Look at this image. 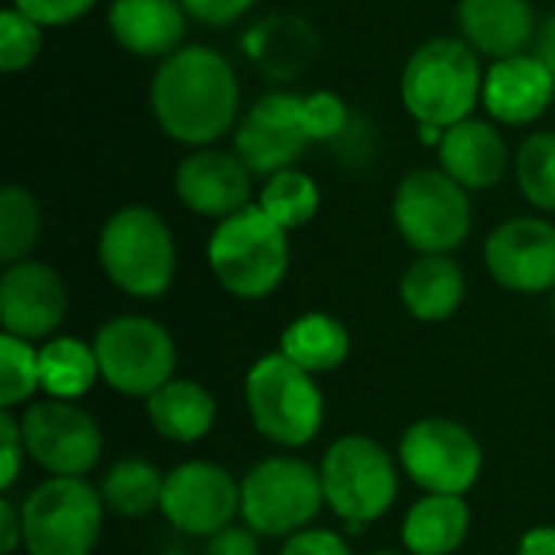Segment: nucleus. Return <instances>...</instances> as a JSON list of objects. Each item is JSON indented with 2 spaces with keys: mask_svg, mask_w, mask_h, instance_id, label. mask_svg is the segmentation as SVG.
<instances>
[{
  "mask_svg": "<svg viewBox=\"0 0 555 555\" xmlns=\"http://www.w3.org/2000/svg\"><path fill=\"white\" fill-rule=\"evenodd\" d=\"M150 107L169 140L202 150L237 127L241 85L234 65L218 49L182 46L156 68Z\"/></svg>",
  "mask_w": 555,
  "mask_h": 555,
  "instance_id": "1",
  "label": "nucleus"
},
{
  "mask_svg": "<svg viewBox=\"0 0 555 555\" xmlns=\"http://www.w3.org/2000/svg\"><path fill=\"white\" fill-rule=\"evenodd\" d=\"M485 72L478 52L462 36L423 42L403 65L400 98L416 124L449 130L472 117L481 101Z\"/></svg>",
  "mask_w": 555,
  "mask_h": 555,
  "instance_id": "2",
  "label": "nucleus"
},
{
  "mask_svg": "<svg viewBox=\"0 0 555 555\" xmlns=\"http://www.w3.org/2000/svg\"><path fill=\"white\" fill-rule=\"evenodd\" d=\"M205 257L228 296L257 302L273 296L289 273V231L250 205L215 224Z\"/></svg>",
  "mask_w": 555,
  "mask_h": 555,
  "instance_id": "3",
  "label": "nucleus"
},
{
  "mask_svg": "<svg viewBox=\"0 0 555 555\" xmlns=\"http://www.w3.org/2000/svg\"><path fill=\"white\" fill-rule=\"evenodd\" d=\"M98 263L120 293L133 299H159L176 280V237L159 211L124 205L101 224Z\"/></svg>",
  "mask_w": 555,
  "mask_h": 555,
  "instance_id": "4",
  "label": "nucleus"
},
{
  "mask_svg": "<svg viewBox=\"0 0 555 555\" xmlns=\"http://www.w3.org/2000/svg\"><path fill=\"white\" fill-rule=\"evenodd\" d=\"M244 403L254 429L280 449L309 446L325 423V397L315 374L293 364L283 351L263 354L250 364L244 377Z\"/></svg>",
  "mask_w": 555,
  "mask_h": 555,
  "instance_id": "5",
  "label": "nucleus"
},
{
  "mask_svg": "<svg viewBox=\"0 0 555 555\" xmlns=\"http://www.w3.org/2000/svg\"><path fill=\"white\" fill-rule=\"evenodd\" d=\"M319 475L325 507L351 533H361L367 524H377L400 494V472L393 455L377 439L358 433L341 436L325 449Z\"/></svg>",
  "mask_w": 555,
  "mask_h": 555,
  "instance_id": "6",
  "label": "nucleus"
},
{
  "mask_svg": "<svg viewBox=\"0 0 555 555\" xmlns=\"http://www.w3.org/2000/svg\"><path fill=\"white\" fill-rule=\"evenodd\" d=\"M325 507L322 475L293 455H270L241 478V520L267 540H289Z\"/></svg>",
  "mask_w": 555,
  "mask_h": 555,
  "instance_id": "7",
  "label": "nucleus"
},
{
  "mask_svg": "<svg viewBox=\"0 0 555 555\" xmlns=\"http://www.w3.org/2000/svg\"><path fill=\"white\" fill-rule=\"evenodd\" d=\"M23 511V546L29 555H91L104 530V498L85 478L39 481Z\"/></svg>",
  "mask_w": 555,
  "mask_h": 555,
  "instance_id": "8",
  "label": "nucleus"
},
{
  "mask_svg": "<svg viewBox=\"0 0 555 555\" xmlns=\"http://www.w3.org/2000/svg\"><path fill=\"white\" fill-rule=\"evenodd\" d=\"M393 224L416 254H452L472 234V198L442 169H413L393 192Z\"/></svg>",
  "mask_w": 555,
  "mask_h": 555,
  "instance_id": "9",
  "label": "nucleus"
},
{
  "mask_svg": "<svg viewBox=\"0 0 555 555\" xmlns=\"http://www.w3.org/2000/svg\"><path fill=\"white\" fill-rule=\"evenodd\" d=\"M91 345L101 364V380L124 397L146 400L176 377V341L169 328L150 315H114L94 332Z\"/></svg>",
  "mask_w": 555,
  "mask_h": 555,
  "instance_id": "10",
  "label": "nucleus"
},
{
  "mask_svg": "<svg viewBox=\"0 0 555 555\" xmlns=\"http://www.w3.org/2000/svg\"><path fill=\"white\" fill-rule=\"evenodd\" d=\"M400 468L426 494L465 498L485 468L481 442L468 426L449 416H423L406 426L397 446Z\"/></svg>",
  "mask_w": 555,
  "mask_h": 555,
  "instance_id": "11",
  "label": "nucleus"
},
{
  "mask_svg": "<svg viewBox=\"0 0 555 555\" xmlns=\"http://www.w3.org/2000/svg\"><path fill=\"white\" fill-rule=\"evenodd\" d=\"M20 426L26 455L49 478H85L101 462L104 436L94 416L75 400H33L23 410Z\"/></svg>",
  "mask_w": 555,
  "mask_h": 555,
  "instance_id": "12",
  "label": "nucleus"
},
{
  "mask_svg": "<svg viewBox=\"0 0 555 555\" xmlns=\"http://www.w3.org/2000/svg\"><path fill=\"white\" fill-rule=\"evenodd\" d=\"M159 514L185 537H215L241 517V481L205 459L166 472Z\"/></svg>",
  "mask_w": 555,
  "mask_h": 555,
  "instance_id": "13",
  "label": "nucleus"
},
{
  "mask_svg": "<svg viewBox=\"0 0 555 555\" xmlns=\"http://www.w3.org/2000/svg\"><path fill=\"white\" fill-rule=\"evenodd\" d=\"M312 143L302 117V94L273 91L254 101L234 130V153L254 176H273L293 169V163Z\"/></svg>",
  "mask_w": 555,
  "mask_h": 555,
  "instance_id": "14",
  "label": "nucleus"
},
{
  "mask_svg": "<svg viewBox=\"0 0 555 555\" xmlns=\"http://www.w3.org/2000/svg\"><path fill=\"white\" fill-rule=\"evenodd\" d=\"M485 267L511 293L540 296L555 289V224L520 215L498 224L485 241Z\"/></svg>",
  "mask_w": 555,
  "mask_h": 555,
  "instance_id": "15",
  "label": "nucleus"
},
{
  "mask_svg": "<svg viewBox=\"0 0 555 555\" xmlns=\"http://www.w3.org/2000/svg\"><path fill=\"white\" fill-rule=\"evenodd\" d=\"M68 309V289L55 267L42 260L10 263L0 276V322L7 335L39 341L52 338Z\"/></svg>",
  "mask_w": 555,
  "mask_h": 555,
  "instance_id": "16",
  "label": "nucleus"
},
{
  "mask_svg": "<svg viewBox=\"0 0 555 555\" xmlns=\"http://www.w3.org/2000/svg\"><path fill=\"white\" fill-rule=\"evenodd\" d=\"M176 195L179 202L202 218L224 221L244 208H250L254 195V172L244 166L237 153L228 150H192L176 166Z\"/></svg>",
  "mask_w": 555,
  "mask_h": 555,
  "instance_id": "17",
  "label": "nucleus"
},
{
  "mask_svg": "<svg viewBox=\"0 0 555 555\" xmlns=\"http://www.w3.org/2000/svg\"><path fill=\"white\" fill-rule=\"evenodd\" d=\"M553 98L555 75L537 52L498 59L485 72L481 104L498 124H507V127L533 124L550 111Z\"/></svg>",
  "mask_w": 555,
  "mask_h": 555,
  "instance_id": "18",
  "label": "nucleus"
},
{
  "mask_svg": "<svg viewBox=\"0 0 555 555\" xmlns=\"http://www.w3.org/2000/svg\"><path fill=\"white\" fill-rule=\"evenodd\" d=\"M436 153H439V169L449 172L468 192L494 189L511 169V150L504 133L494 124L475 117L449 127Z\"/></svg>",
  "mask_w": 555,
  "mask_h": 555,
  "instance_id": "19",
  "label": "nucleus"
},
{
  "mask_svg": "<svg viewBox=\"0 0 555 555\" xmlns=\"http://www.w3.org/2000/svg\"><path fill=\"white\" fill-rule=\"evenodd\" d=\"M185 16L179 0H111L107 7L114 42L140 59H169L179 52Z\"/></svg>",
  "mask_w": 555,
  "mask_h": 555,
  "instance_id": "20",
  "label": "nucleus"
},
{
  "mask_svg": "<svg viewBox=\"0 0 555 555\" xmlns=\"http://www.w3.org/2000/svg\"><path fill=\"white\" fill-rule=\"evenodd\" d=\"M455 20L462 39L494 62L527 52L537 36V13L530 0H459Z\"/></svg>",
  "mask_w": 555,
  "mask_h": 555,
  "instance_id": "21",
  "label": "nucleus"
},
{
  "mask_svg": "<svg viewBox=\"0 0 555 555\" xmlns=\"http://www.w3.org/2000/svg\"><path fill=\"white\" fill-rule=\"evenodd\" d=\"M315 29L289 13H270L244 33L247 59L273 81L299 78L315 62Z\"/></svg>",
  "mask_w": 555,
  "mask_h": 555,
  "instance_id": "22",
  "label": "nucleus"
},
{
  "mask_svg": "<svg viewBox=\"0 0 555 555\" xmlns=\"http://www.w3.org/2000/svg\"><path fill=\"white\" fill-rule=\"evenodd\" d=\"M400 299L416 322H446L465 302V273L452 254H420L400 280Z\"/></svg>",
  "mask_w": 555,
  "mask_h": 555,
  "instance_id": "23",
  "label": "nucleus"
},
{
  "mask_svg": "<svg viewBox=\"0 0 555 555\" xmlns=\"http://www.w3.org/2000/svg\"><path fill=\"white\" fill-rule=\"evenodd\" d=\"M143 406H146L150 426L163 439L179 442V446L202 442L215 429V416H218L215 393L189 377H172L156 393H150Z\"/></svg>",
  "mask_w": 555,
  "mask_h": 555,
  "instance_id": "24",
  "label": "nucleus"
},
{
  "mask_svg": "<svg viewBox=\"0 0 555 555\" xmlns=\"http://www.w3.org/2000/svg\"><path fill=\"white\" fill-rule=\"evenodd\" d=\"M472 530V511L465 498L426 494L403 517V546L410 555L459 553Z\"/></svg>",
  "mask_w": 555,
  "mask_h": 555,
  "instance_id": "25",
  "label": "nucleus"
},
{
  "mask_svg": "<svg viewBox=\"0 0 555 555\" xmlns=\"http://www.w3.org/2000/svg\"><path fill=\"white\" fill-rule=\"evenodd\" d=\"M280 351L309 374H328L351 354V332L328 312H302L280 335Z\"/></svg>",
  "mask_w": 555,
  "mask_h": 555,
  "instance_id": "26",
  "label": "nucleus"
},
{
  "mask_svg": "<svg viewBox=\"0 0 555 555\" xmlns=\"http://www.w3.org/2000/svg\"><path fill=\"white\" fill-rule=\"evenodd\" d=\"M39 377L42 393L55 400H78L101 380V364L94 354V345L72 338V335H52L39 348Z\"/></svg>",
  "mask_w": 555,
  "mask_h": 555,
  "instance_id": "27",
  "label": "nucleus"
},
{
  "mask_svg": "<svg viewBox=\"0 0 555 555\" xmlns=\"http://www.w3.org/2000/svg\"><path fill=\"white\" fill-rule=\"evenodd\" d=\"M163 485H166V475L140 459V455H130V459H120L114 462L107 472H104V481H101V498H104V507L117 517H146L153 511H159V501H163Z\"/></svg>",
  "mask_w": 555,
  "mask_h": 555,
  "instance_id": "28",
  "label": "nucleus"
},
{
  "mask_svg": "<svg viewBox=\"0 0 555 555\" xmlns=\"http://www.w3.org/2000/svg\"><path fill=\"white\" fill-rule=\"evenodd\" d=\"M319 185L315 179H309L299 169H283L267 176L257 205L263 208V215L270 221H276L283 231H296L302 224H309L319 215Z\"/></svg>",
  "mask_w": 555,
  "mask_h": 555,
  "instance_id": "29",
  "label": "nucleus"
},
{
  "mask_svg": "<svg viewBox=\"0 0 555 555\" xmlns=\"http://www.w3.org/2000/svg\"><path fill=\"white\" fill-rule=\"evenodd\" d=\"M42 231V211L29 189L3 185L0 192V260L20 263L33 254Z\"/></svg>",
  "mask_w": 555,
  "mask_h": 555,
  "instance_id": "30",
  "label": "nucleus"
},
{
  "mask_svg": "<svg viewBox=\"0 0 555 555\" xmlns=\"http://www.w3.org/2000/svg\"><path fill=\"white\" fill-rule=\"evenodd\" d=\"M514 176L517 185L524 192V198L540 208L555 215V133L553 130H540L530 133L517 156H514Z\"/></svg>",
  "mask_w": 555,
  "mask_h": 555,
  "instance_id": "31",
  "label": "nucleus"
},
{
  "mask_svg": "<svg viewBox=\"0 0 555 555\" xmlns=\"http://www.w3.org/2000/svg\"><path fill=\"white\" fill-rule=\"evenodd\" d=\"M42 390L39 377V348L16 335H0V406L13 413L16 406H29V400Z\"/></svg>",
  "mask_w": 555,
  "mask_h": 555,
  "instance_id": "32",
  "label": "nucleus"
},
{
  "mask_svg": "<svg viewBox=\"0 0 555 555\" xmlns=\"http://www.w3.org/2000/svg\"><path fill=\"white\" fill-rule=\"evenodd\" d=\"M42 49V26L13 3L0 13V68L7 75L23 72Z\"/></svg>",
  "mask_w": 555,
  "mask_h": 555,
  "instance_id": "33",
  "label": "nucleus"
},
{
  "mask_svg": "<svg viewBox=\"0 0 555 555\" xmlns=\"http://www.w3.org/2000/svg\"><path fill=\"white\" fill-rule=\"evenodd\" d=\"M302 117L312 143H328L338 140L351 127L348 104L335 91H309L302 94Z\"/></svg>",
  "mask_w": 555,
  "mask_h": 555,
  "instance_id": "34",
  "label": "nucleus"
},
{
  "mask_svg": "<svg viewBox=\"0 0 555 555\" xmlns=\"http://www.w3.org/2000/svg\"><path fill=\"white\" fill-rule=\"evenodd\" d=\"M0 459H3V472H0V491L7 494L20 472H23V459H26V442H23V426L13 413H0Z\"/></svg>",
  "mask_w": 555,
  "mask_h": 555,
  "instance_id": "35",
  "label": "nucleus"
},
{
  "mask_svg": "<svg viewBox=\"0 0 555 555\" xmlns=\"http://www.w3.org/2000/svg\"><path fill=\"white\" fill-rule=\"evenodd\" d=\"M10 3L46 29V26H68L81 20L98 0H10Z\"/></svg>",
  "mask_w": 555,
  "mask_h": 555,
  "instance_id": "36",
  "label": "nucleus"
},
{
  "mask_svg": "<svg viewBox=\"0 0 555 555\" xmlns=\"http://www.w3.org/2000/svg\"><path fill=\"white\" fill-rule=\"evenodd\" d=\"M182 10L198 20V23H208V26H231L237 23L241 16L250 13V7L257 0H179Z\"/></svg>",
  "mask_w": 555,
  "mask_h": 555,
  "instance_id": "37",
  "label": "nucleus"
},
{
  "mask_svg": "<svg viewBox=\"0 0 555 555\" xmlns=\"http://www.w3.org/2000/svg\"><path fill=\"white\" fill-rule=\"evenodd\" d=\"M280 555H354L351 553V546L338 537V533H332V530H302V533H296V537H289L286 543H283V550Z\"/></svg>",
  "mask_w": 555,
  "mask_h": 555,
  "instance_id": "38",
  "label": "nucleus"
},
{
  "mask_svg": "<svg viewBox=\"0 0 555 555\" xmlns=\"http://www.w3.org/2000/svg\"><path fill=\"white\" fill-rule=\"evenodd\" d=\"M202 555H260V546H257V533L247 527V524H231L224 527L221 533L208 537L205 543V553Z\"/></svg>",
  "mask_w": 555,
  "mask_h": 555,
  "instance_id": "39",
  "label": "nucleus"
},
{
  "mask_svg": "<svg viewBox=\"0 0 555 555\" xmlns=\"http://www.w3.org/2000/svg\"><path fill=\"white\" fill-rule=\"evenodd\" d=\"M23 546V511L16 501H0V553L13 555Z\"/></svg>",
  "mask_w": 555,
  "mask_h": 555,
  "instance_id": "40",
  "label": "nucleus"
},
{
  "mask_svg": "<svg viewBox=\"0 0 555 555\" xmlns=\"http://www.w3.org/2000/svg\"><path fill=\"white\" fill-rule=\"evenodd\" d=\"M517 555H555V524L527 530L517 543Z\"/></svg>",
  "mask_w": 555,
  "mask_h": 555,
  "instance_id": "41",
  "label": "nucleus"
},
{
  "mask_svg": "<svg viewBox=\"0 0 555 555\" xmlns=\"http://www.w3.org/2000/svg\"><path fill=\"white\" fill-rule=\"evenodd\" d=\"M537 55L546 62V68L555 75V13L550 16V23L543 26V33L537 36Z\"/></svg>",
  "mask_w": 555,
  "mask_h": 555,
  "instance_id": "42",
  "label": "nucleus"
},
{
  "mask_svg": "<svg viewBox=\"0 0 555 555\" xmlns=\"http://www.w3.org/2000/svg\"><path fill=\"white\" fill-rule=\"evenodd\" d=\"M374 555H410V553H393V550H380V553Z\"/></svg>",
  "mask_w": 555,
  "mask_h": 555,
  "instance_id": "43",
  "label": "nucleus"
},
{
  "mask_svg": "<svg viewBox=\"0 0 555 555\" xmlns=\"http://www.w3.org/2000/svg\"><path fill=\"white\" fill-rule=\"evenodd\" d=\"M553 319H555V289H553Z\"/></svg>",
  "mask_w": 555,
  "mask_h": 555,
  "instance_id": "44",
  "label": "nucleus"
},
{
  "mask_svg": "<svg viewBox=\"0 0 555 555\" xmlns=\"http://www.w3.org/2000/svg\"><path fill=\"white\" fill-rule=\"evenodd\" d=\"M166 555H185V553H166Z\"/></svg>",
  "mask_w": 555,
  "mask_h": 555,
  "instance_id": "45",
  "label": "nucleus"
}]
</instances>
